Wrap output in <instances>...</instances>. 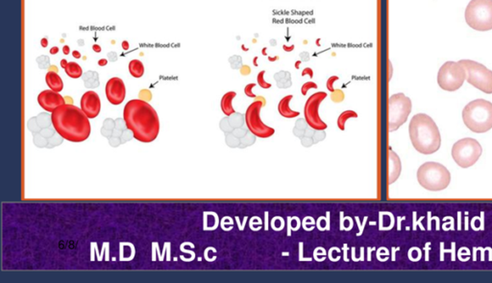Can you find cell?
Here are the masks:
<instances>
[{"instance_id": "603a6c76", "label": "cell", "mask_w": 492, "mask_h": 283, "mask_svg": "<svg viewBox=\"0 0 492 283\" xmlns=\"http://www.w3.org/2000/svg\"><path fill=\"white\" fill-rule=\"evenodd\" d=\"M277 87L279 88H289L292 87V75L289 71L281 70L274 75Z\"/></svg>"}, {"instance_id": "f5cc1de1", "label": "cell", "mask_w": 492, "mask_h": 283, "mask_svg": "<svg viewBox=\"0 0 492 283\" xmlns=\"http://www.w3.org/2000/svg\"><path fill=\"white\" fill-rule=\"evenodd\" d=\"M301 64H302V61H297L294 65L295 68H296V70H299L300 66H301Z\"/></svg>"}, {"instance_id": "ee69618b", "label": "cell", "mask_w": 492, "mask_h": 283, "mask_svg": "<svg viewBox=\"0 0 492 283\" xmlns=\"http://www.w3.org/2000/svg\"><path fill=\"white\" fill-rule=\"evenodd\" d=\"M122 48L123 50H128V49H129L130 48L129 43H128L127 41H123L122 43Z\"/></svg>"}, {"instance_id": "4fadbf2b", "label": "cell", "mask_w": 492, "mask_h": 283, "mask_svg": "<svg viewBox=\"0 0 492 283\" xmlns=\"http://www.w3.org/2000/svg\"><path fill=\"white\" fill-rule=\"evenodd\" d=\"M327 98V93L319 92L314 93L308 98L304 107V118L309 126L314 130H326L328 126L319 115V107Z\"/></svg>"}, {"instance_id": "f907efd6", "label": "cell", "mask_w": 492, "mask_h": 283, "mask_svg": "<svg viewBox=\"0 0 492 283\" xmlns=\"http://www.w3.org/2000/svg\"><path fill=\"white\" fill-rule=\"evenodd\" d=\"M73 56L75 57V59H80L81 53L79 52V51L75 50L73 51Z\"/></svg>"}, {"instance_id": "f35d334b", "label": "cell", "mask_w": 492, "mask_h": 283, "mask_svg": "<svg viewBox=\"0 0 492 283\" xmlns=\"http://www.w3.org/2000/svg\"><path fill=\"white\" fill-rule=\"evenodd\" d=\"M301 75L303 76H309V77H314V70H312L311 68H304L303 71H302Z\"/></svg>"}, {"instance_id": "f6af8a7d", "label": "cell", "mask_w": 492, "mask_h": 283, "mask_svg": "<svg viewBox=\"0 0 492 283\" xmlns=\"http://www.w3.org/2000/svg\"><path fill=\"white\" fill-rule=\"evenodd\" d=\"M97 64L100 66H107L108 60L107 59H100Z\"/></svg>"}, {"instance_id": "7a4b0ae2", "label": "cell", "mask_w": 492, "mask_h": 283, "mask_svg": "<svg viewBox=\"0 0 492 283\" xmlns=\"http://www.w3.org/2000/svg\"><path fill=\"white\" fill-rule=\"evenodd\" d=\"M88 119L82 109L73 104L62 105L51 115L54 129L64 139L71 142H82L88 139L92 131Z\"/></svg>"}, {"instance_id": "e575fe53", "label": "cell", "mask_w": 492, "mask_h": 283, "mask_svg": "<svg viewBox=\"0 0 492 283\" xmlns=\"http://www.w3.org/2000/svg\"><path fill=\"white\" fill-rule=\"evenodd\" d=\"M312 88H314V90H316L317 88V85L316 83L314 82H306L302 85L301 87V95H307L308 92H309L310 90H312Z\"/></svg>"}, {"instance_id": "d6986e66", "label": "cell", "mask_w": 492, "mask_h": 283, "mask_svg": "<svg viewBox=\"0 0 492 283\" xmlns=\"http://www.w3.org/2000/svg\"><path fill=\"white\" fill-rule=\"evenodd\" d=\"M245 123V115H242V113H233L232 115H230V117H226L221 120L220 129L223 130L225 134H227V133L232 132L233 130L243 127Z\"/></svg>"}, {"instance_id": "1f68e13d", "label": "cell", "mask_w": 492, "mask_h": 283, "mask_svg": "<svg viewBox=\"0 0 492 283\" xmlns=\"http://www.w3.org/2000/svg\"><path fill=\"white\" fill-rule=\"evenodd\" d=\"M229 63H230L231 68L233 70H240L243 65V58L240 56L234 55L229 59Z\"/></svg>"}, {"instance_id": "5b68a950", "label": "cell", "mask_w": 492, "mask_h": 283, "mask_svg": "<svg viewBox=\"0 0 492 283\" xmlns=\"http://www.w3.org/2000/svg\"><path fill=\"white\" fill-rule=\"evenodd\" d=\"M417 181L423 188L440 191L448 188L451 182L449 170L437 162H426L417 170Z\"/></svg>"}, {"instance_id": "4316f807", "label": "cell", "mask_w": 492, "mask_h": 283, "mask_svg": "<svg viewBox=\"0 0 492 283\" xmlns=\"http://www.w3.org/2000/svg\"><path fill=\"white\" fill-rule=\"evenodd\" d=\"M65 71L68 77L73 79H78L82 77L83 70L80 65H78L75 61H68V66H66Z\"/></svg>"}, {"instance_id": "9c48e42d", "label": "cell", "mask_w": 492, "mask_h": 283, "mask_svg": "<svg viewBox=\"0 0 492 283\" xmlns=\"http://www.w3.org/2000/svg\"><path fill=\"white\" fill-rule=\"evenodd\" d=\"M255 101L248 106L245 115V125L253 135L260 139H268L275 134L274 128L267 126L261 118V110L267 104L264 97H256Z\"/></svg>"}, {"instance_id": "ba28073f", "label": "cell", "mask_w": 492, "mask_h": 283, "mask_svg": "<svg viewBox=\"0 0 492 283\" xmlns=\"http://www.w3.org/2000/svg\"><path fill=\"white\" fill-rule=\"evenodd\" d=\"M412 101L404 93H396L388 101V129L395 132L407 122L412 113Z\"/></svg>"}, {"instance_id": "52a82bcc", "label": "cell", "mask_w": 492, "mask_h": 283, "mask_svg": "<svg viewBox=\"0 0 492 283\" xmlns=\"http://www.w3.org/2000/svg\"><path fill=\"white\" fill-rule=\"evenodd\" d=\"M482 153L483 148L481 144L476 139L466 137L453 145L451 154L457 166L462 168H469L478 162Z\"/></svg>"}, {"instance_id": "ffe728a7", "label": "cell", "mask_w": 492, "mask_h": 283, "mask_svg": "<svg viewBox=\"0 0 492 283\" xmlns=\"http://www.w3.org/2000/svg\"><path fill=\"white\" fill-rule=\"evenodd\" d=\"M292 98H294V96L292 95L285 96L278 104V112H279L280 115L287 118V119H292V118H296L300 115L299 112H296V110H294L290 108V101L292 100Z\"/></svg>"}, {"instance_id": "60d3db41", "label": "cell", "mask_w": 492, "mask_h": 283, "mask_svg": "<svg viewBox=\"0 0 492 283\" xmlns=\"http://www.w3.org/2000/svg\"><path fill=\"white\" fill-rule=\"evenodd\" d=\"M300 59H301L302 61H309L310 60V54L309 52H306V51H304V52L300 53Z\"/></svg>"}, {"instance_id": "d590c367", "label": "cell", "mask_w": 492, "mask_h": 283, "mask_svg": "<svg viewBox=\"0 0 492 283\" xmlns=\"http://www.w3.org/2000/svg\"><path fill=\"white\" fill-rule=\"evenodd\" d=\"M339 76H331V77H330L328 79V80H327L326 88H327V90H328L330 92H333L334 90H336V88H334V83H336L337 81H339Z\"/></svg>"}, {"instance_id": "74e56055", "label": "cell", "mask_w": 492, "mask_h": 283, "mask_svg": "<svg viewBox=\"0 0 492 283\" xmlns=\"http://www.w3.org/2000/svg\"><path fill=\"white\" fill-rule=\"evenodd\" d=\"M240 75L243 76L249 75L251 73V68L249 66L243 65L242 68H240Z\"/></svg>"}, {"instance_id": "d4e9b609", "label": "cell", "mask_w": 492, "mask_h": 283, "mask_svg": "<svg viewBox=\"0 0 492 283\" xmlns=\"http://www.w3.org/2000/svg\"><path fill=\"white\" fill-rule=\"evenodd\" d=\"M130 75L134 78H142L144 75V66L142 61L135 59L129 63L128 66Z\"/></svg>"}, {"instance_id": "ac0fdd59", "label": "cell", "mask_w": 492, "mask_h": 283, "mask_svg": "<svg viewBox=\"0 0 492 283\" xmlns=\"http://www.w3.org/2000/svg\"><path fill=\"white\" fill-rule=\"evenodd\" d=\"M401 171H402V164L400 157L395 151L390 149L388 155V184H392L399 179Z\"/></svg>"}, {"instance_id": "7c38bea8", "label": "cell", "mask_w": 492, "mask_h": 283, "mask_svg": "<svg viewBox=\"0 0 492 283\" xmlns=\"http://www.w3.org/2000/svg\"><path fill=\"white\" fill-rule=\"evenodd\" d=\"M50 124H53L51 115L48 117V115H46V113H41L38 117L29 120L28 128L29 130L33 133L34 142H37L35 144L37 147H40V148L48 147V140H46V139H50L53 147H55L56 145L58 144H55V142H53V139L57 140H60L59 139H63L55 129L49 128L48 131H46V128H48ZM61 142H63V140H61Z\"/></svg>"}, {"instance_id": "7dc6e473", "label": "cell", "mask_w": 492, "mask_h": 283, "mask_svg": "<svg viewBox=\"0 0 492 283\" xmlns=\"http://www.w3.org/2000/svg\"><path fill=\"white\" fill-rule=\"evenodd\" d=\"M59 50H60V49H59L58 46H53V48L50 49V51H49V52H50V54H53V55H56V54L59 53Z\"/></svg>"}, {"instance_id": "9f6ffc18", "label": "cell", "mask_w": 492, "mask_h": 283, "mask_svg": "<svg viewBox=\"0 0 492 283\" xmlns=\"http://www.w3.org/2000/svg\"><path fill=\"white\" fill-rule=\"evenodd\" d=\"M257 59H258L257 57H255V59H254V66H258V64L256 63V61H257Z\"/></svg>"}, {"instance_id": "8d00e7d4", "label": "cell", "mask_w": 492, "mask_h": 283, "mask_svg": "<svg viewBox=\"0 0 492 283\" xmlns=\"http://www.w3.org/2000/svg\"><path fill=\"white\" fill-rule=\"evenodd\" d=\"M256 84H248L247 86L245 88V95L247 96V97L249 98H256L257 97V95H255L254 92H253V88H255Z\"/></svg>"}, {"instance_id": "5bb4252c", "label": "cell", "mask_w": 492, "mask_h": 283, "mask_svg": "<svg viewBox=\"0 0 492 283\" xmlns=\"http://www.w3.org/2000/svg\"><path fill=\"white\" fill-rule=\"evenodd\" d=\"M256 137L247 127H240L225 134V142L230 148L245 149L255 144Z\"/></svg>"}, {"instance_id": "30bf717a", "label": "cell", "mask_w": 492, "mask_h": 283, "mask_svg": "<svg viewBox=\"0 0 492 283\" xmlns=\"http://www.w3.org/2000/svg\"><path fill=\"white\" fill-rule=\"evenodd\" d=\"M466 80V70L459 61H446L437 73V84L446 92H456Z\"/></svg>"}, {"instance_id": "bcb514c9", "label": "cell", "mask_w": 492, "mask_h": 283, "mask_svg": "<svg viewBox=\"0 0 492 283\" xmlns=\"http://www.w3.org/2000/svg\"><path fill=\"white\" fill-rule=\"evenodd\" d=\"M283 49H284L286 52H292V50L294 49V46H283Z\"/></svg>"}, {"instance_id": "e0dca14e", "label": "cell", "mask_w": 492, "mask_h": 283, "mask_svg": "<svg viewBox=\"0 0 492 283\" xmlns=\"http://www.w3.org/2000/svg\"><path fill=\"white\" fill-rule=\"evenodd\" d=\"M38 103L46 112L53 113L58 107L66 104V100L60 93L46 90L38 95Z\"/></svg>"}, {"instance_id": "8992f818", "label": "cell", "mask_w": 492, "mask_h": 283, "mask_svg": "<svg viewBox=\"0 0 492 283\" xmlns=\"http://www.w3.org/2000/svg\"><path fill=\"white\" fill-rule=\"evenodd\" d=\"M466 21L474 30H492V0H471L466 9Z\"/></svg>"}, {"instance_id": "f1b7e54d", "label": "cell", "mask_w": 492, "mask_h": 283, "mask_svg": "<svg viewBox=\"0 0 492 283\" xmlns=\"http://www.w3.org/2000/svg\"><path fill=\"white\" fill-rule=\"evenodd\" d=\"M314 129L310 127V129L308 130L307 134L305 135L302 139H301V144L303 145L304 147H306V148H309V147H311L312 145H314V140H312V134H314Z\"/></svg>"}, {"instance_id": "681fc988", "label": "cell", "mask_w": 492, "mask_h": 283, "mask_svg": "<svg viewBox=\"0 0 492 283\" xmlns=\"http://www.w3.org/2000/svg\"><path fill=\"white\" fill-rule=\"evenodd\" d=\"M68 61L66 60V59H63V60H61V66L62 68H64L65 70L66 66H68Z\"/></svg>"}, {"instance_id": "4dcf8cb0", "label": "cell", "mask_w": 492, "mask_h": 283, "mask_svg": "<svg viewBox=\"0 0 492 283\" xmlns=\"http://www.w3.org/2000/svg\"><path fill=\"white\" fill-rule=\"evenodd\" d=\"M265 70L260 71L257 75V83L261 88H265V90H268V88H272V85L270 83H267V81L265 80Z\"/></svg>"}, {"instance_id": "6da1fadb", "label": "cell", "mask_w": 492, "mask_h": 283, "mask_svg": "<svg viewBox=\"0 0 492 283\" xmlns=\"http://www.w3.org/2000/svg\"><path fill=\"white\" fill-rule=\"evenodd\" d=\"M123 119L135 139L144 144L154 142L160 132L158 113L146 101L133 99L125 105Z\"/></svg>"}, {"instance_id": "3957f363", "label": "cell", "mask_w": 492, "mask_h": 283, "mask_svg": "<svg viewBox=\"0 0 492 283\" xmlns=\"http://www.w3.org/2000/svg\"><path fill=\"white\" fill-rule=\"evenodd\" d=\"M409 134L413 148L420 154L430 155L439 151L442 137L439 127L429 115H415L410 122Z\"/></svg>"}, {"instance_id": "f546056e", "label": "cell", "mask_w": 492, "mask_h": 283, "mask_svg": "<svg viewBox=\"0 0 492 283\" xmlns=\"http://www.w3.org/2000/svg\"><path fill=\"white\" fill-rule=\"evenodd\" d=\"M37 63H38L39 68L41 70H49L50 68V59L48 56L41 55L37 58Z\"/></svg>"}, {"instance_id": "2e32d148", "label": "cell", "mask_w": 492, "mask_h": 283, "mask_svg": "<svg viewBox=\"0 0 492 283\" xmlns=\"http://www.w3.org/2000/svg\"><path fill=\"white\" fill-rule=\"evenodd\" d=\"M81 109L86 113L88 118H95L102 110V101L100 95L93 90L84 93L81 98Z\"/></svg>"}, {"instance_id": "b9f144b4", "label": "cell", "mask_w": 492, "mask_h": 283, "mask_svg": "<svg viewBox=\"0 0 492 283\" xmlns=\"http://www.w3.org/2000/svg\"><path fill=\"white\" fill-rule=\"evenodd\" d=\"M93 50L95 51V53H100L102 52V48L100 44H93Z\"/></svg>"}, {"instance_id": "9a60e30c", "label": "cell", "mask_w": 492, "mask_h": 283, "mask_svg": "<svg viewBox=\"0 0 492 283\" xmlns=\"http://www.w3.org/2000/svg\"><path fill=\"white\" fill-rule=\"evenodd\" d=\"M106 97L112 105H120L126 96V88L122 79L113 77L108 81L105 87Z\"/></svg>"}, {"instance_id": "484cf974", "label": "cell", "mask_w": 492, "mask_h": 283, "mask_svg": "<svg viewBox=\"0 0 492 283\" xmlns=\"http://www.w3.org/2000/svg\"><path fill=\"white\" fill-rule=\"evenodd\" d=\"M358 117V113L354 112V110H344V112L339 115L338 120H337V125H338L339 129L341 130V131H346V122H348L349 119H351V118Z\"/></svg>"}, {"instance_id": "83f0119b", "label": "cell", "mask_w": 492, "mask_h": 283, "mask_svg": "<svg viewBox=\"0 0 492 283\" xmlns=\"http://www.w3.org/2000/svg\"><path fill=\"white\" fill-rule=\"evenodd\" d=\"M309 129V124H308L306 120H305V118L304 119H299L296 123H295L294 135L295 137H299V139H302V137L307 134L308 130Z\"/></svg>"}, {"instance_id": "8fae6325", "label": "cell", "mask_w": 492, "mask_h": 283, "mask_svg": "<svg viewBox=\"0 0 492 283\" xmlns=\"http://www.w3.org/2000/svg\"><path fill=\"white\" fill-rule=\"evenodd\" d=\"M466 72V81L486 95L492 93V71L486 66L471 60L459 61Z\"/></svg>"}, {"instance_id": "cb8c5ba5", "label": "cell", "mask_w": 492, "mask_h": 283, "mask_svg": "<svg viewBox=\"0 0 492 283\" xmlns=\"http://www.w3.org/2000/svg\"><path fill=\"white\" fill-rule=\"evenodd\" d=\"M82 79L86 88H95L100 86V75L97 71H87L85 75H83Z\"/></svg>"}, {"instance_id": "11a10c76", "label": "cell", "mask_w": 492, "mask_h": 283, "mask_svg": "<svg viewBox=\"0 0 492 283\" xmlns=\"http://www.w3.org/2000/svg\"><path fill=\"white\" fill-rule=\"evenodd\" d=\"M263 55H267V48L263 49Z\"/></svg>"}, {"instance_id": "277c9868", "label": "cell", "mask_w": 492, "mask_h": 283, "mask_svg": "<svg viewBox=\"0 0 492 283\" xmlns=\"http://www.w3.org/2000/svg\"><path fill=\"white\" fill-rule=\"evenodd\" d=\"M462 120L471 131L484 134L492 129V103L477 99L469 103L462 110Z\"/></svg>"}, {"instance_id": "816d5d0a", "label": "cell", "mask_w": 492, "mask_h": 283, "mask_svg": "<svg viewBox=\"0 0 492 283\" xmlns=\"http://www.w3.org/2000/svg\"><path fill=\"white\" fill-rule=\"evenodd\" d=\"M49 71H55V72H58L57 66H50V68H49Z\"/></svg>"}, {"instance_id": "db71d44e", "label": "cell", "mask_w": 492, "mask_h": 283, "mask_svg": "<svg viewBox=\"0 0 492 283\" xmlns=\"http://www.w3.org/2000/svg\"><path fill=\"white\" fill-rule=\"evenodd\" d=\"M268 60L270 61H275L279 60V57H274V58H272V57H268Z\"/></svg>"}, {"instance_id": "ab89813d", "label": "cell", "mask_w": 492, "mask_h": 283, "mask_svg": "<svg viewBox=\"0 0 492 283\" xmlns=\"http://www.w3.org/2000/svg\"><path fill=\"white\" fill-rule=\"evenodd\" d=\"M117 59H119V56H117V54L115 52H110L108 53V60L110 61H117Z\"/></svg>"}, {"instance_id": "836d02e7", "label": "cell", "mask_w": 492, "mask_h": 283, "mask_svg": "<svg viewBox=\"0 0 492 283\" xmlns=\"http://www.w3.org/2000/svg\"><path fill=\"white\" fill-rule=\"evenodd\" d=\"M344 98H346V95H344L343 90H334L331 95V100L334 103H341L343 102Z\"/></svg>"}, {"instance_id": "c3c4849f", "label": "cell", "mask_w": 492, "mask_h": 283, "mask_svg": "<svg viewBox=\"0 0 492 283\" xmlns=\"http://www.w3.org/2000/svg\"><path fill=\"white\" fill-rule=\"evenodd\" d=\"M63 53L65 54V55H68V54L70 53V46H65L63 48Z\"/></svg>"}, {"instance_id": "44dd1931", "label": "cell", "mask_w": 492, "mask_h": 283, "mask_svg": "<svg viewBox=\"0 0 492 283\" xmlns=\"http://www.w3.org/2000/svg\"><path fill=\"white\" fill-rule=\"evenodd\" d=\"M46 82L48 88L54 90V92H61L62 90H63V80H62V78L59 76L58 72H55V71H48V72L46 73Z\"/></svg>"}, {"instance_id": "d6a6232c", "label": "cell", "mask_w": 492, "mask_h": 283, "mask_svg": "<svg viewBox=\"0 0 492 283\" xmlns=\"http://www.w3.org/2000/svg\"><path fill=\"white\" fill-rule=\"evenodd\" d=\"M326 137L325 130H314V134H312V140H314V144H319V142H323Z\"/></svg>"}, {"instance_id": "7bdbcfd3", "label": "cell", "mask_w": 492, "mask_h": 283, "mask_svg": "<svg viewBox=\"0 0 492 283\" xmlns=\"http://www.w3.org/2000/svg\"><path fill=\"white\" fill-rule=\"evenodd\" d=\"M41 48H46L48 46V38H43L41 39Z\"/></svg>"}, {"instance_id": "7402d4cb", "label": "cell", "mask_w": 492, "mask_h": 283, "mask_svg": "<svg viewBox=\"0 0 492 283\" xmlns=\"http://www.w3.org/2000/svg\"><path fill=\"white\" fill-rule=\"evenodd\" d=\"M236 96H237V92H229L225 93V95L223 96V98H221V110H223V113H225L226 117H230V115L236 113L233 107V101L235 99Z\"/></svg>"}]
</instances>
